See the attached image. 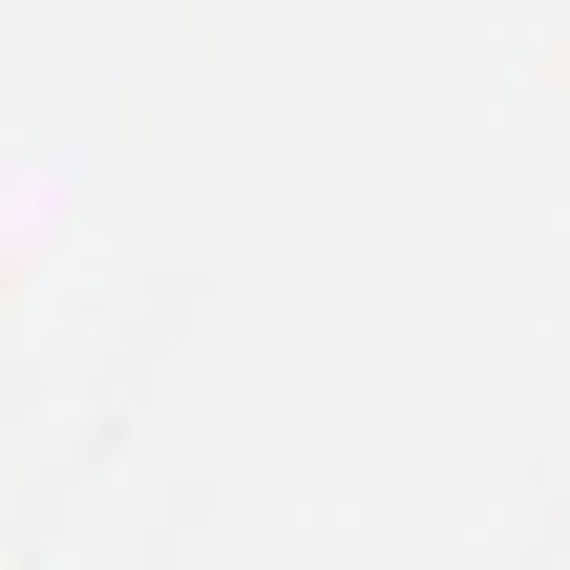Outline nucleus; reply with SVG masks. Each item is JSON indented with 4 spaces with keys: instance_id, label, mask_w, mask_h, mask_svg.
<instances>
[]
</instances>
